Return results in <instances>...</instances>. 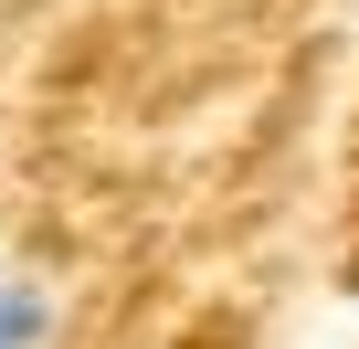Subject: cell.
Here are the masks:
<instances>
[{
  "mask_svg": "<svg viewBox=\"0 0 359 349\" xmlns=\"http://www.w3.org/2000/svg\"><path fill=\"white\" fill-rule=\"evenodd\" d=\"M53 338H64V296H53V275L11 265V275H0V349H53Z\"/></svg>",
  "mask_w": 359,
  "mask_h": 349,
  "instance_id": "6da1fadb",
  "label": "cell"
}]
</instances>
